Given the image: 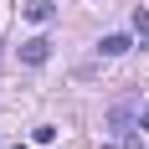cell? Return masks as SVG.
<instances>
[{"label": "cell", "mask_w": 149, "mask_h": 149, "mask_svg": "<svg viewBox=\"0 0 149 149\" xmlns=\"http://www.w3.org/2000/svg\"><path fill=\"white\" fill-rule=\"evenodd\" d=\"M134 129H139V113H134V103H118L113 113H108V134H113V139H129Z\"/></svg>", "instance_id": "cell-1"}, {"label": "cell", "mask_w": 149, "mask_h": 149, "mask_svg": "<svg viewBox=\"0 0 149 149\" xmlns=\"http://www.w3.org/2000/svg\"><path fill=\"white\" fill-rule=\"evenodd\" d=\"M21 62H26V67H46V62H52V41H46V36L21 41Z\"/></svg>", "instance_id": "cell-2"}, {"label": "cell", "mask_w": 149, "mask_h": 149, "mask_svg": "<svg viewBox=\"0 0 149 149\" xmlns=\"http://www.w3.org/2000/svg\"><path fill=\"white\" fill-rule=\"evenodd\" d=\"M21 15H26L31 26H46V21L57 15V5H52V0H26V5H21Z\"/></svg>", "instance_id": "cell-3"}, {"label": "cell", "mask_w": 149, "mask_h": 149, "mask_svg": "<svg viewBox=\"0 0 149 149\" xmlns=\"http://www.w3.org/2000/svg\"><path fill=\"white\" fill-rule=\"evenodd\" d=\"M129 36H123V31H113V36H103V46H98V52H103V57H123V52H129Z\"/></svg>", "instance_id": "cell-4"}, {"label": "cell", "mask_w": 149, "mask_h": 149, "mask_svg": "<svg viewBox=\"0 0 149 149\" xmlns=\"http://www.w3.org/2000/svg\"><path fill=\"white\" fill-rule=\"evenodd\" d=\"M134 31H139V36H149V10H134Z\"/></svg>", "instance_id": "cell-5"}, {"label": "cell", "mask_w": 149, "mask_h": 149, "mask_svg": "<svg viewBox=\"0 0 149 149\" xmlns=\"http://www.w3.org/2000/svg\"><path fill=\"white\" fill-rule=\"evenodd\" d=\"M139 134H149V108H144V113H139Z\"/></svg>", "instance_id": "cell-6"}, {"label": "cell", "mask_w": 149, "mask_h": 149, "mask_svg": "<svg viewBox=\"0 0 149 149\" xmlns=\"http://www.w3.org/2000/svg\"><path fill=\"white\" fill-rule=\"evenodd\" d=\"M15 149H26V144H15Z\"/></svg>", "instance_id": "cell-7"}]
</instances>
